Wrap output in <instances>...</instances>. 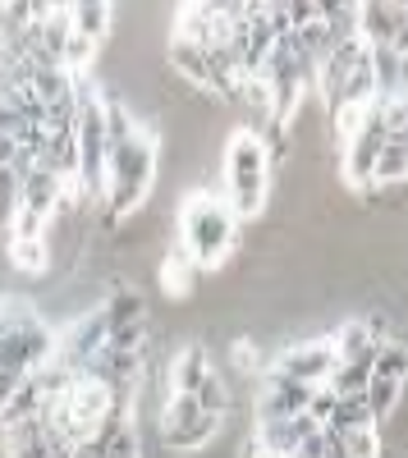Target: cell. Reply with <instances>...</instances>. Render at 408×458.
Wrapping results in <instances>:
<instances>
[{
	"label": "cell",
	"mask_w": 408,
	"mask_h": 458,
	"mask_svg": "<svg viewBox=\"0 0 408 458\" xmlns=\"http://www.w3.org/2000/svg\"><path fill=\"white\" fill-rule=\"evenodd\" d=\"M157 133L142 129L138 138L110 147V170H106V202H101V225L106 229H120L129 216H138V207L147 202L157 183Z\"/></svg>",
	"instance_id": "6da1fadb"
},
{
	"label": "cell",
	"mask_w": 408,
	"mask_h": 458,
	"mask_svg": "<svg viewBox=\"0 0 408 458\" xmlns=\"http://www.w3.org/2000/svg\"><path fill=\"white\" fill-rule=\"evenodd\" d=\"M179 243L198 271H211L230 257V248L239 243V216L230 211L225 198L211 193H189L179 207Z\"/></svg>",
	"instance_id": "7a4b0ae2"
},
{
	"label": "cell",
	"mask_w": 408,
	"mask_h": 458,
	"mask_svg": "<svg viewBox=\"0 0 408 458\" xmlns=\"http://www.w3.org/2000/svg\"><path fill=\"white\" fill-rule=\"evenodd\" d=\"M220 174H225V202L239 220H257L267 207V174H271V151L252 129H234L225 138V161H220Z\"/></svg>",
	"instance_id": "3957f363"
},
{
	"label": "cell",
	"mask_w": 408,
	"mask_h": 458,
	"mask_svg": "<svg viewBox=\"0 0 408 458\" xmlns=\"http://www.w3.org/2000/svg\"><path fill=\"white\" fill-rule=\"evenodd\" d=\"M220 427H225V417H216L207 408H198L193 394H170L161 403V445L166 449H183V454H198L207 449Z\"/></svg>",
	"instance_id": "277c9868"
},
{
	"label": "cell",
	"mask_w": 408,
	"mask_h": 458,
	"mask_svg": "<svg viewBox=\"0 0 408 458\" xmlns=\"http://www.w3.org/2000/svg\"><path fill=\"white\" fill-rule=\"evenodd\" d=\"M267 367H276L280 376L303 380V386L317 390V386L330 380V371L340 367V358H336V349H330V339H303V344H289V349L276 362H267Z\"/></svg>",
	"instance_id": "5b68a950"
},
{
	"label": "cell",
	"mask_w": 408,
	"mask_h": 458,
	"mask_svg": "<svg viewBox=\"0 0 408 458\" xmlns=\"http://www.w3.org/2000/svg\"><path fill=\"white\" fill-rule=\"evenodd\" d=\"M312 431H321V427L312 422L308 412H303V417H276V422H257V449L293 458V454H299V445H303Z\"/></svg>",
	"instance_id": "8992f818"
},
{
	"label": "cell",
	"mask_w": 408,
	"mask_h": 458,
	"mask_svg": "<svg viewBox=\"0 0 408 458\" xmlns=\"http://www.w3.org/2000/svg\"><path fill=\"white\" fill-rule=\"evenodd\" d=\"M211 376V358L202 344H189L170 367H166V380H170V394H198L202 380Z\"/></svg>",
	"instance_id": "52a82bcc"
},
{
	"label": "cell",
	"mask_w": 408,
	"mask_h": 458,
	"mask_svg": "<svg viewBox=\"0 0 408 458\" xmlns=\"http://www.w3.org/2000/svg\"><path fill=\"white\" fill-rule=\"evenodd\" d=\"M330 349H336L340 362H367V367H372L381 339L372 335V326H367V321H344L336 330V339H330Z\"/></svg>",
	"instance_id": "ba28073f"
},
{
	"label": "cell",
	"mask_w": 408,
	"mask_h": 458,
	"mask_svg": "<svg viewBox=\"0 0 408 458\" xmlns=\"http://www.w3.org/2000/svg\"><path fill=\"white\" fill-rule=\"evenodd\" d=\"M404 28V5H358V32L367 47H390Z\"/></svg>",
	"instance_id": "9c48e42d"
},
{
	"label": "cell",
	"mask_w": 408,
	"mask_h": 458,
	"mask_svg": "<svg viewBox=\"0 0 408 458\" xmlns=\"http://www.w3.org/2000/svg\"><path fill=\"white\" fill-rule=\"evenodd\" d=\"M110 23H115V10L110 5H69V28H73V37H83V42H92V47H101L106 37H110Z\"/></svg>",
	"instance_id": "30bf717a"
},
{
	"label": "cell",
	"mask_w": 408,
	"mask_h": 458,
	"mask_svg": "<svg viewBox=\"0 0 408 458\" xmlns=\"http://www.w3.org/2000/svg\"><path fill=\"white\" fill-rule=\"evenodd\" d=\"M101 312H106L110 330H115V326H133V321H147V298L138 293V284H115L110 298L101 302Z\"/></svg>",
	"instance_id": "8fae6325"
},
{
	"label": "cell",
	"mask_w": 408,
	"mask_h": 458,
	"mask_svg": "<svg viewBox=\"0 0 408 458\" xmlns=\"http://www.w3.org/2000/svg\"><path fill=\"white\" fill-rule=\"evenodd\" d=\"M372 427H377V417H372V408H367V399H362V394L340 399V403H336V412H330V422H326V431H336V436H349V431H372Z\"/></svg>",
	"instance_id": "7c38bea8"
},
{
	"label": "cell",
	"mask_w": 408,
	"mask_h": 458,
	"mask_svg": "<svg viewBox=\"0 0 408 458\" xmlns=\"http://www.w3.org/2000/svg\"><path fill=\"white\" fill-rule=\"evenodd\" d=\"M367 408H372L377 427L390 422V417H399V403H404V380H386V376H372V386H367Z\"/></svg>",
	"instance_id": "4fadbf2b"
},
{
	"label": "cell",
	"mask_w": 408,
	"mask_h": 458,
	"mask_svg": "<svg viewBox=\"0 0 408 458\" xmlns=\"http://www.w3.org/2000/svg\"><path fill=\"white\" fill-rule=\"evenodd\" d=\"M372 376L404 380V386H408V335H390V339H381L377 362H372Z\"/></svg>",
	"instance_id": "5bb4252c"
},
{
	"label": "cell",
	"mask_w": 408,
	"mask_h": 458,
	"mask_svg": "<svg viewBox=\"0 0 408 458\" xmlns=\"http://www.w3.org/2000/svg\"><path fill=\"white\" fill-rule=\"evenodd\" d=\"M367 386H372V367H367V362H340L336 371H330V380H326V390L336 399L367 394Z\"/></svg>",
	"instance_id": "9a60e30c"
},
{
	"label": "cell",
	"mask_w": 408,
	"mask_h": 458,
	"mask_svg": "<svg viewBox=\"0 0 408 458\" xmlns=\"http://www.w3.org/2000/svg\"><path fill=\"white\" fill-rule=\"evenodd\" d=\"M399 183H408V151L386 142L381 161H377V174H372V193L377 188H399Z\"/></svg>",
	"instance_id": "2e32d148"
},
{
	"label": "cell",
	"mask_w": 408,
	"mask_h": 458,
	"mask_svg": "<svg viewBox=\"0 0 408 458\" xmlns=\"http://www.w3.org/2000/svg\"><path fill=\"white\" fill-rule=\"evenodd\" d=\"M5 252H10L14 271H28V276H42L47 261H51V248L47 243H5Z\"/></svg>",
	"instance_id": "e0dca14e"
},
{
	"label": "cell",
	"mask_w": 408,
	"mask_h": 458,
	"mask_svg": "<svg viewBox=\"0 0 408 458\" xmlns=\"http://www.w3.org/2000/svg\"><path fill=\"white\" fill-rule=\"evenodd\" d=\"M193 399H198V408H207V412H216V417L230 412V386H225V380H220L216 371L202 380V390H198Z\"/></svg>",
	"instance_id": "ac0fdd59"
},
{
	"label": "cell",
	"mask_w": 408,
	"mask_h": 458,
	"mask_svg": "<svg viewBox=\"0 0 408 458\" xmlns=\"http://www.w3.org/2000/svg\"><path fill=\"white\" fill-rule=\"evenodd\" d=\"M336 403H340L336 394H330L326 386H317V390H312V403H308V417H312L317 427H326V422H330V412H336Z\"/></svg>",
	"instance_id": "d6986e66"
},
{
	"label": "cell",
	"mask_w": 408,
	"mask_h": 458,
	"mask_svg": "<svg viewBox=\"0 0 408 458\" xmlns=\"http://www.w3.org/2000/svg\"><path fill=\"white\" fill-rule=\"evenodd\" d=\"M19 161V142L14 138H0V170H10Z\"/></svg>",
	"instance_id": "ffe728a7"
}]
</instances>
